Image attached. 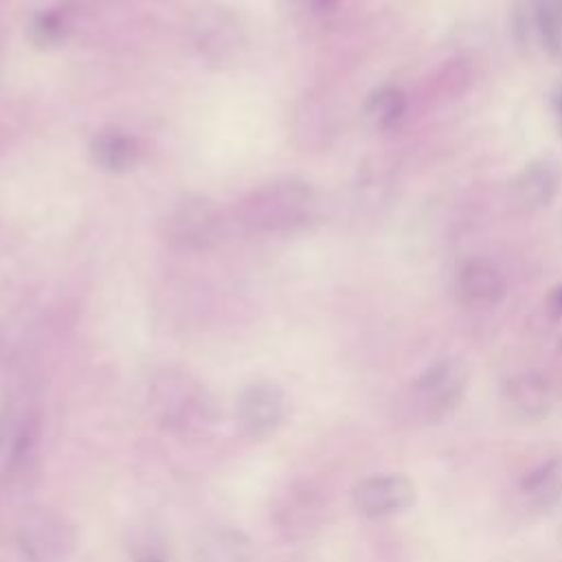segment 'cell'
<instances>
[{
    "label": "cell",
    "mask_w": 562,
    "mask_h": 562,
    "mask_svg": "<svg viewBox=\"0 0 562 562\" xmlns=\"http://www.w3.org/2000/svg\"><path fill=\"white\" fill-rule=\"evenodd\" d=\"M248 558V540L235 531L217 533L200 544V562H244Z\"/></svg>",
    "instance_id": "cell-14"
},
{
    "label": "cell",
    "mask_w": 562,
    "mask_h": 562,
    "mask_svg": "<svg viewBox=\"0 0 562 562\" xmlns=\"http://www.w3.org/2000/svg\"><path fill=\"white\" fill-rule=\"evenodd\" d=\"M72 544V525L48 509L31 512L18 527V547L26 562H64Z\"/></svg>",
    "instance_id": "cell-5"
},
{
    "label": "cell",
    "mask_w": 562,
    "mask_h": 562,
    "mask_svg": "<svg viewBox=\"0 0 562 562\" xmlns=\"http://www.w3.org/2000/svg\"><path fill=\"white\" fill-rule=\"evenodd\" d=\"M285 393L272 380L246 384L235 400L237 424L250 439H266L274 435L285 419Z\"/></svg>",
    "instance_id": "cell-6"
},
{
    "label": "cell",
    "mask_w": 562,
    "mask_h": 562,
    "mask_svg": "<svg viewBox=\"0 0 562 562\" xmlns=\"http://www.w3.org/2000/svg\"><path fill=\"white\" fill-rule=\"evenodd\" d=\"M551 110H553V119H555V127L562 134V86L553 92L551 97Z\"/></svg>",
    "instance_id": "cell-19"
},
{
    "label": "cell",
    "mask_w": 562,
    "mask_h": 562,
    "mask_svg": "<svg viewBox=\"0 0 562 562\" xmlns=\"http://www.w3.org/2000/svg\"><path fill=\"white\" fill-rule=\"evenodd\" d=\"M321 215L318 191L301 180H279L244 195L235 220L252 233L285 235L307 228Z\"/></svg>",
    "instance_id": "cell-1"
},
{
    "label": "cell",
    "mask_w": 562,
    "mask_h": 562,
    "mask_svg": "<svg viewBox=\"0 0 562 562\" xmlns=\"http://www.w3.org/2000/svg\"><path fill=\"white\" fill-rule=\"evenodd\" d=\"M520 492L538 509H549L562 501V457L536 463L520 479Z\"/></svg>",
    "instance_id": "cell-13"
},
{
    "label": "cell",
    "mask_w": 562,
    "mask_h": 562,
    "mask_svg": "<svg viewBox=\"0 0 562 562\" xmlns=\"http://www.w3.org/2000/svg\"><path fill=\"white\" fill-rule=\"evenodd\" d=\"M562 189V165L551 156L527 160L509 180V202L520 213H538L558 198Z\"/></svg>",
    "instance_id": "cell-8"
},
{
    "label": "cell",
    "mask_w": 562,
    "mask_h": 562,
    "mask_svg": "<svg viewBox=\"0 0 562 562\" xmlns=\"http://www.w3.org/2000/svg\"><path fill=\"white\" fill-rule=\"evenodd\" d=\"M408 112V97L397 83L375 86L360 105V121L371 132L395 130Z\"/></svg>",
    "instance_id": "cell-11"
},
{
    "label": "cell",
    "mask_w": 562,
    "mask_h": 562,
    "mask_svg": "<svg viewBox=\"0 0 562 562\" xmlns=\"http://www.w3.org/2000/svg\"><path fill=\"white\" fill-rule=\"evenodd\" d=\"M501 402L509 417L531 424L547 417L553 404V391L542 373L518 371L503 382Z\"/></svg>",
    "instance_id": "cell-10"
},
{
    "label": "cell",
    "mask_w": 562,
    "mask_h": 562,
    "mask_svg": "<svg viewBox=\"0 0 562 562\" xmlns=\"http://www.w3.org/2000/svg\"><path fill=\"white\" fill-rule=\"evenodd\" d=\"M454 301L472 312L496 307L507 294V277L498 263L485 257L465 259L452 281Z\"/></svg>",
    "instance_id": "cell-7"
},
{
    "label": "cell",
    "mask_w": 562,
    "mask_h": 562,
    "mask_svg": "<svg viewBox=\"0 0 562 562\" xmlns=\"http://www.w3.org/2000/svg\"><path fill=\"white\" fill-rule=\"evenodd\" d=\"M468 367L459 358H439L422 369L406 389L404 411L413 422L432 424L446 417L468 389Z\"/></svg>",
    "instance_id": "cell-2"
},
{
    "label": "cell",
    "mask_w": 562,
    "mask_h": 562,
    "mask_svg": "<svg viewBox=\"0 0 562 562\" xmlns=\"http://www.w3.org/2000/svg\"><path fill=\"white\" fill-rule=\"evenodd\" d=\"M542 310H544V318L555 336V342L562 347V283L553 285L547 292Z\"/></svg>",
    "instance_id": "cell-16"
},
{
    "label": "cell",
    "mask_w": 562,
    "mask_h": 562,
    "mask_svg": "<svg viewBox=\"0 0 562 562\" xmlns=\"http://www.w3.org/2000/svg\"><path fill=\"white\" fill-rule=\"evenodd\" d=\"M512 35L527 55L562 57V4L560 0H518L512 11Z\"/></svg>",
    "instance_id": "cell-4"
},
{
    "label": "cell",
    "mask_w": 562,
    "mask_h": 562,
    "mask_svg": "<svg viewBox=\"0 0 562 562\" xmlns=\"http://www.w3.org/2000/svg\"><path fill=\"white\" fill-rule=\"evenodd\" d=\"M415 483L404 474H373L358 481L351 490L353 507L364 518H389L413 507Z\"/></svg>",
    "instance_id": "cell-9"
},
{
    "label": "cell",
    "mask_w": 562,
    "mask_h": 562,
    "mask_svg": "<svg viewBox=\"0 0 562 562\" xmlns=\"http://www.w3.org/2000/svg\"><path fill=\"white\" fill-rule=\"evenodd\" d=\"M29 35L31 40L37 44V46H57L64 37H66V20L61 13L57 11H46V13H40L33 22H31V29H29Z\"/></svg>",
    "instance_id": "cell-15"
},
{
    "label": "cell",
    "mask_w": 562,
    "mask_h": 562,
    "mask_svg": "<svg viewBox=\"0 0 562 562\" xmlns=\"http://www.w3.org/2000/svg\"><path fill=\"white\" fill-rule=\"evenodd\" d=\"M132 562H169L162 542L156 536H143L132 544Z\"/></svg>",
    "instance_id": "cell-17"
},
{
    "label": "cell",
    "mask_w": 562,
    "mask_h": 562,
    "mask_svg": "<svg viewBox=\"0 0 562 562\" xmlns=\"http://www.w3.org/2000/svg\"><path fill=\"white\" fill-rule=\"evenodd\" d=\"M92 160L108 173H125L138 162V143L123 130H103L90 143Z\"/></svg>",
    "instance_id": "cell-12"
},
{
    "label": "cell",
    "mask_w": 562,
    "mask_h": 562,
    "mask_svg": "<svg viewBox=\"0 0 562 562\" xmlns=\"http://www.w3.org/2000/svg\"><path fill=\"white\" fill-rule=\"evenodd\" d=\"M290 9L303 18H321L331 13L340 0H288Z\"/></svg>",
    "instance_id": "cell-18"
},
{
    "label": "cell",
    "mask_w": 562,
    "mask_h": 562,
    "mask_svg": "<svg viewBox=\"0 0 562 562\" xmlns=\"http://www.w3.org/2000/svg\"><path fill=\"white\" fill-rule=\"evenodd\" d=\"M226 233L220 209L206 198H187L165 217V239L182 250L215 248Z\"/></svg>",
    "instance_id": "cell-3"
}]
</instances>
